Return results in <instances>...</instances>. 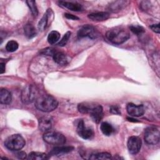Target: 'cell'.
Returning a JSON list of instances; mask_svg holds the SVG:
<instances>
[{"instance_id":"cell-1","label":"cell","mask_w":160,"mask_h":160,"mask_svg":"<svg viewBox=\"0 0 160 160\" xmlns=\"http://www.w3.org/2000/svg\"><path fill=\"white\" fill-rule=\"evenodd\" d=\"M106 36L111 42L115 44H121L129 38L130 34L128 30L122 27H116L108 30Z\"/></svg>"},{"instance_id":"cell-2","label":"cell","mask_w":160,"mask_h":160,"mask_svg":"<svg viewBox=\"0 0 160 160\" xmlns=\"http://www.w3.org/2000/svg\"><path fill=\"white\" fill-rule=\"evenodd\" d=\"M58 105V101L51 95H41L35 100L36 108L42 112H51L54 110Z\"/></svg>"},{"instance_id":"cell-3","label":"cell","mask_w":160,"mask_h":160,"mask_svg":"<svg viewBox=\"0 0 160 160\" xmlns=\"http://www.w3.org/2000/svg\"><path fill=\"white\" fill-rule=\"evenodd\" d=\"M26 141L23 137L19 134H12L9 136L4 142L5 146L12 151H18L23 148Z\"/></svg>"},{"instance_id":"cell-4","label":"cell","mask_w":160,"mask_h":160,"mask_svg":"<svg viewBox=\"0 0 160 160\" xmlns=\"http://www.w3.org/2000/svg\"><path fill=\"white\" fill-rule=\"evenodd\" d=\"M43 139L46 142L52 145L61 146L66 142V138L62 134L50 131L44 132Z\"/></svg>"},{"instance_id":"cell-5","label":"cell","mask_w":160,"mask_h":160,"mask_svg":"<svg viewBox=\"0 0 160 160\" xmlns=\"http://www.w3.org/2000/svg\"><path fill=\"white\" fill-rule=\"evenodd\" d=\"M38 94V91L35 86L32 84L26 86L21 92V100L24 104H29L36 100Z\"/></svg>"},{"instance_id":"cell-6","label":"cell","mask_w":160,"mask_h":160,"mask_svg":"<svg viewBox=\"0 0 160 160\" xmlns=\"http://www.w3.org/2000/svg\"><path fill=\"white\" fill-rule=\"evenodd\" d=\"M159 130L155 126L148 127L144 131V140L149 144H156L159 141Z\"/></svg>"},{"instance_id":"cell-7","label":"cell","mask_w":160,"mask_h":160,"mask_svg":"<svg viewBox=\"0 0 160 160\" xmlns=\"http://www.w3.org/2000/svg\"><path fill=\"white\" fill-rule=\"evenodd\" d=\"M99 36V34L94 27L89 24L83 26L78 32V37L79 38L88 37L91 39H96Z\"/></svg>"},{"instance_id":"cell-8","label":"cell","mask_w":160,"mask_h":160,"mask_svg":"<svg viewBox=\"0 0 160 160\" xmlns=\"http://www.w3.org/2000/svg\"><path fill=\"white\" fill-rule=\"evenodd\" d=\"M77 132L80 137L84 139H90L94 136V132L90 128L85 126L82 119H80L77 126Z\"/></svg>"},{"instance_id":"cell-9","label":"cell","mask_w":160,"mask_h":160,"mask_svg":"<svg viewBox=\"0 0 160 160\" xmlns=\"http://www.w3.org/2000/svg\"><path fill=\"white\" fill-rule=\"evenodd\" d=\"M142 141L138 136H131L128 140V148L131 154H136L141 149Z\"/></svg>"},{"instance_id":"cell-10","label":"cell","mask_w":160,"mask_h":160,"mask_svg":"<svg viewBox=\"0 0 160 160\" xmlns=\"http://www.w3.org/2000/svg\"><path fill=\"white\" fill-rule=\"evenodd\" d=\"M128 113L133 117L141 116L144 113V108L142 105H136L133 103H128L126 106Z\"/></svg>"},{"instance_id":"cell-11","label":"cell","mask_w":160,"mask_h":160,"mask_svg":"<svg viewBox=\"0 0 160 160\" xmlns=\"http://www.w3.org/2000/svg\"><path fill=\"white\" fill-rule=\"evenodd\" d=\"M102 107L101 105H94L90 110L89 114L96 123H99L103 117Z\"/></svg>"},{"instance_id":"cell-12","label":"cell","mask_w":160,"mask_h":160,"mask_svg":"<svg viewBox=\"0 0 160 160\" xmlns=\"http://www.w3.org/2000/svg\"><path fill=\"white\" fill-rule=\"evenodd\" d=\"M74 148L72 146H56L51 151L49 152V155L51 156H61L64 154L68 153L71 152L73 150Z\"/></svg>"},{"instance_id":"cell-13","label":"cell","mask_w":160,"mask_h":160,"mask_svg":"<svg viewBox=\"0 0 160 160\" xmlns=\"http://www.w3.org/2000/svg\"><path fill=\"white\" fill-rule=\"evenodd\" d=\"M59 4L64 8H66L72 11H81L83 9L82 5L77 2H69V1H59Z\"/></svg>"},{"instance_id":"cell-14","label":"cell","mask_w":160,"mask_h":160,"mask_svg":"<svg viewBox=\"0 0 160 160\" xmlns=\"http://www.w3.org/2000/svg\"><path fill=\"white\" fill-rule=\"evenodd\" d=\"M52 127V122L50 118L48 117H42L39 120V128L44 132L50 131Z\"/></svg>"},{"instance_id":"cell-15","label":"cell","mask_w":160,"mask_h":160,"mask_svg":"<svg viewBox=\"0 0 160 160\" xmlns=\"http://www.w3.org/2000/svg\"><path fill=\"white\" fill-rule=\"evenodd\" d=\"M88 17L94 21H102L109 18V14L107 12H97L88 14Z\"/></svg>"},{"instance_id":"cell-16","label":"cell","mask_w":160,"mask_h":160,"mask_svg":"<svg viewBox=\"0 0 160 160\" xmlns=\"http://www.w3.org/2000/svg\"><path fill=\"white\" fill-rule=\"evenodd\" d=\"M12 101L11 93L5 88L0 90V102L2 104H9Z\"/></svg>"},{"instance_id":"cell-17","label":"cell","mask_w":160,"mask_h":160,"mask_svg":"<svg viewBox=\"0 0 160 160\" xmlns=\"http://www.w3.org/2000/svg\"><path fill=\"white\" fill-rule=\"evenodd\" d=\"M52 58L54 61L59 65H65L67 64V62H68L67 58L66 55L61 52H59L56 51L54 54V55L52 56Z\"/></svg>"},{"instance_id":"cell-18","label":"cell","mask_w":160,"mask_h":160,"mask_svg":"<svg viewBox=\"0 0 160 160\" xmlns=\"http://www.w3.org/2000/svg\"><path fill=\"white\" fill-rule=\"evenodd\" d=\"M24 31L26 36L29 39L36 36L37 31L34 26L30 23H28L24 26Z\"/></svg>"},{"instance_id":"cell-19","label":"cell","mask_w":160,"mask_h":160,"mask_svg":"<svg viewBox=\"0 0 160 160\" xmlns=\"http://www.w3.org/2000/svg\"><path fill=\"white\" fill-rule=\"evenodd\" d=\"M49 158V155L41 152H31L28 156V159L32 160H44Z\"/></svg>"},{"instance_id":"cell-20","label":"cell","mask_w":160,"mask_h":160,"mask_svg":"<svg viewBox=\"0 0 160 160\" xmlns=\"http://www.w3.org/2000/svg\"><path fill=\"white\" fill-rule=\"evenodd\" d=\"M100 129L103 134L107 136L111 135L114 131V129L112 125L107 122H102L100 126Z\"/></svg>"},{"instance_id":"cell-21","label":"cell","mask_w":160,"mask_h":160,"mask_svg":"<svg viewBox=\"0 0 160 160\" xmlns=\"http://www.w3.org/2000/svg\"><path fill=\"white\" fill-rule=\"evenodd\" d=\"M126 1H118L112 2L109 5V9L112 12H117L123 8V6L126 4Z\"/></svg>"},{"instance_id":"cell-22","label":"cell","mask_w":160,"mask_h":160,"mask_svg":"<svg viewBox=\"0 0 160 160\" xmlns=\"http://www.w3.org/2000/svg\"><path fill=\"white\" fill-rule=\"evenodd\" d=\"M94 106V104H91L88 102H82L78 104V111L83 114H89L91 108Z\"/></svg>"},{"instance_id":"cell-23","label":"cell","mask_w":160,"mask_h":160,"mask_svg":"<svg viewBox=\"0 0 160 160\" xmlns=\"http://www.w3.org/2000/svg\"><path fill=\"white\" fill-rule=\"evenodd\" d=\"M60 38V33L56 31H52L49 32L48 36V41L50 44L56 43Z\"/></svg>"},{"instance_id":"cell-24","label":"cell","mask_w":160,"mask_h":160,"mask_svg":"<svg viewBox=\"0 0 160 160\" xmlns=\"http://www.w3.org/2000/svg\"><path fill=\"white\" fill-rule=\"evenodd\" d=\"M48 18H49V13H48V11H47L46 13L44 14V16L42 17V18L38 22V28L39 31H42L46 29L48 24Z\"/></svg>"},{"instance_id":"cell-25","label":"cell","mask_w":160,"mask_h":160,"mask_svg":"<svg viewBox=\"0 0 160 160\" xmlns=\"http://www.w3.org/2000/svg\"><path fill=\"white\" fill-rule=\"evenodd\" d=\"M89 159H111V154L106 152H98V153L91 155V156L89 157Z\"/></svg>"},{"instance_id":"cell-26","label":"cell","mask_w":160,"mask_h":160,"mask_svg":"<svg viewBox=\"0 0 160 160\" xmlns=\"http://www.w3.org/2000/svg\"><path fill=\"white\" fill-rule=\"evenodd\" d=\"M18 47H19L18 43L16 41L11 40L8 41V43L6 44V49L7 50V51L12 52L16 51L18 49Z\"/></svg>"},{"instance_id":"cell-27","label":"cell","mask_w":160,"mask_h":160,"mask_svg":"<svg viewBox=\"0 0 160 160\" xmlns=\"http://www.w3.org/2000/svg\"><path fill=\"white\" fill-rule=\"evenodd\" d=\"M26 3L32 13V14L34 16H37L38 14V8L36 4V1H32V0H28L26 1Z\"/></svg>"},{"instance_id":"cell-28","label":"cell","mask_w":160,"mask_h":160,"mask_svg":"<svg viewBox=\"0 0 160 160\" xmlns=\"http://www.w3.org/2000/svg\"><path fill=\"white\" fill-rule=\"evenodd\" d=\"M71 32L70 31H68L66 33H65L64 36L62 38L61 40H60V41L58 43V45H59V46H64L67 44L71 36Z\"/></svg>"},{"instance_id":"cell-29","label":"cell","mask_w":160,"mask_h":160,"mask_svg":"<svg viewBox=\"0 0 160 160\" xmlns=\"http://www.w3.org/2000/svg\"><path fill=\"white\" fill-rule=\"evenodd\" d=\"M130 29H131V31L133 33H134V34H138V35L141 34H142V32H144V28H143L142 26H138V25H133V26H131L130 27Z\"/></svg>"},{"instance_id":"cell-30","label":"cell","mask_w":160,"mask_h":160,"mask_svg":"<svg viewBox=\"0 0 160 160\" xmlns=\"http://www.w3.org/2000/svg\"><path fill=\"white\" fill-rule=\"evenodd\" d=\"M56 49L52 48H47L46 49H42L41 51V54L42 55H46V56H53L54 54L56 52Z\"/></svg>"},{"instance_id":"cell-31","label":"cell","mask_w":160,"mask_h":160,"mask_svg":"<svg viewBox=\"0 0 160 160\" xmlns=\"http://www.w3.org/2000/svg\"><path fill=\"white\" fill-rule=\"evenodd\" d=\"M109 111L114 114H121L120 108L117 105H112L110 106Z\"/></svg>"},{"instance_id":"cell-32","label":"cell","mask_w":160,"mask_h":160,"mask_svg":"<svg viewBox=\"0 0 160 160\" xmlns=\"http://www.w3.org/2000/svg\"><path fill=\"white\" fill-rule=\"evenodd\" d=\"M64 16L68 19H71V20H78L79 18L76 16L75 15L71 14H69V13H66L64 14Z\"/></svg>"},{"instance_id":"cell-33","label":"cell","mask_w":160,"mask_h":160,"mask_svg":"<svg viewBox=\"0 0 160 160\" xmlns=\"http://www.w3.org/2000/svg\"><path fill=\"white\" fill-rule=\"evenodd\" d=\"M150 28L155 32L159 33V24H152L150 26Z\"/></svg>"},{"instance_id":"cell-34","label":"cell","mask_w":160,"mask_h":160,"mask_svg":"<svg viewBox=\"0 0 160 160\" xmlns=\"http://www.w3.org/2000/svg\"><path fill=\"white\" fill-rule=\"evenodd\" d=\"M16 156L19 159H25V158H26V152H24L23 151H20V152H18V153H16Z\"/></svg>"},{"instance_id":"cell-35","label":"cell","mask_w":160,"mask_h":160,"mask_svg":"<svg viewBox=\"0 0 160 160\" xmlns=\"http://www.w3.org/2000/svg\"><path fill=\"white\" fill-rule=\"evenodd\" d=\"M0 67H1V71H0V72H1V74H3L5 72V69H6L5 64L4 63L1 62L0 64Z\"/></svg>"}]
</instances>
